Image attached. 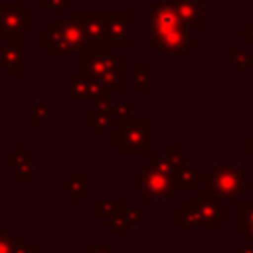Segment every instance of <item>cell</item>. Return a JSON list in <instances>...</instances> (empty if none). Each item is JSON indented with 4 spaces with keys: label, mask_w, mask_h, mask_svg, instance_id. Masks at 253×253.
I'll list each match as a JSON object with an SVG mask.
<instances>
[{
    "label": "cell",
    "mask_w": 253,
    "mask_h": 253,
    "mask_svg": "<svg viewBox=\"0 0 253 253\" xmlns=\"http://www.w3.org/2000/svg\"><path fill=\"white\" fill-rule=\"evenodd\" d=\"M51 117V103L49 101H40L32 107V126L42 128V125Z\"/></svg>",
    "instance_id": "7402d4cb"
},
{
    "label": "cell",
    "mask_w": 253,
    "mask_h": 253,
    "mask_svg": "<svg viewBox=\"0 0 253 253\" xmlns=\"http://www.w3.org/2000/svg\"><path fill=\"white\" fill-rule=\"evenodd\" d=\"M85 125L87 128L95 130V136L103 138L107 130H113L115 126V117L111 111H105V109H99V107H93L85 113Z\"/></svg>",
    "instance_id": "2e32d148"
},
{
    "label": "cell",
    "mask_w": 253,
    "mask_h": 253,
    "mask_svg": "<svg viewBox=\"0 0 253 253\" xmlns=\"http://www.w3.org/2000/svg\"><path fill=\"white\" fill-rule=\"evenodd\" d=\"M174 184L178 192H194L198 184V170L192 164H184L174 172Z\"/></svg>",
    "instance_id": "d6986e66"
},
{
    "label": "cell",
    "mask_w": 253,
    "mask_h": 253,
    "mask_svg": "<svg viewBox=\"0 0 253 253\" xmlns=\"http://www.w3.org/2000/svg\"><path fill=\"white\" fill-rule=\"evenodd\" d=\"M123 211H125V204L119 198L117 200H97L95 202V215L109 229L123 219Z\"/></svg>",
    "instance_id": "5bb4252c"
},
{
    "label": "cell",
    "mask_w": 253,
    "mask_h": 253,
    "mask_svg": "<svg viewBox=\"0 0 253 253\" xmlns=\"http://www.w3.org/2000/svg\"><path fill=\"white\" fill-rule=\"evenodd\" d=\"M239 235L253 241V200H239Z\"/></svg>",
    "instance_id": "ffe728a7"
},
{
    "label": "cell",
    "mask_w": 253,
    "mask_h": 253,
    "mask_svg": "<svg viewBox=\"0 0 253 253\" xmlns=\"http://www.w3.org/2000/svg\"><path fill=\"white\" fill-rule=\"evenodd\" d=\"M123 225L125 227H132V225H138L142 221V211L138 208H126L123 211Z\"/></svg>",
    "instance_id": "83f0119b"
},
{
    "label": "cell",
    "mask_w": 253,
    "mask_h": 253,
    "mask_svg": "<svg viewBox=\"0 0 253 253\" xmlns=\"http://www.w3.org/2000/svg\"><path fill=\"white\" fill-rule=\"evenodd\" d=\"M239 36H241L243 40H247V43H249V45H253V20H251V22H247V26L239 30Z\"/></svg>",
    "instance_id": "4dcf8cb0"
},
{
    "label": "cell",
    "mask_w": 253,
    "mask_h": 253,
    "mask_svg": "<svg viewBox=\"0 0 253 253\" xmlns=\"http://www.w3.org/2000/svg\"><path fill=\"white\" fill-rule=\"evenodd\" d=\"M113 144L121 148L123 156H148L150 154V121L130 119L113 126Z\"/></svg>",
    "instance_id": "8992f818"
},
{
    "label": "cell",
    "mask_w": 253,
    "mask_h": 253,
    "mask_svg": "<svg viewBox=\"0 0 253 253\" xmlns=\"http://www.w3.org/2000/svg\"><path fill=\"white\" fill-rule=\"evenodd\" d=\"M43 10H67V0H42Z\"/></svg>",
    "instance_id": "f546056e"
},
{
    "label": "cell",
    "mask_w": 253,
    "mask_h": 253,
    "mask_svg": "<svg viewBox=\"0 0 253 253\" xmlns=\"http://www.w3.org/2000/svg\"><path fill=\"white\" fill-rule=\"evenodd\" d=\"M32 26V16L20 4H0V38L20 40L24 30Z\"/></svg>",
    "instance_id": "ba28073f"
},
{
    "label": "cell",
    "mask_w": 253,
    "mask_h": 253,
    "mask_svg": "<svg viewBox=\"0 0 253 253\" xmlns=\"http://www.w3.org/2000/svg\"><path fill=\"white\" fill-rule=\"evenodd\" d=\"M24 243L22 235H8V231L0 225V253H16L18 245Z\"/></svg>",
    "instance_id": "603a6c76"
},
{
    "label": "cell",
    "mask_w": 253,
    "mask_h": 253,
    "mask_svg": "<svg viewBox=\"0 0 253 253\" xmlns=\"http://www.w3.org/2000/svg\"><path fill=\"white\" fill-rule=\"evenodd\" d=\"M125 229H126V227L123 225V221H119V223H115V225L111 227V231H113V235H115V237H121Z\"/></svg>",
    "instance_id": "d6a6232c"
},
{
    "label": "cell",
    "mask_w": 253,
    "mask_h": 253,
    "mask_svg": "<svg viewBox=\"0 0 253 253\" xmlns=\"http://www.w3.org/2000/svg\"><path fill=\"white\" fill-rule=\"evenodd\" d=\"M67 99L69 101H87L93 99V79L83 73H71L67 77Z\"/></svg>",
    "instance_id": "9a60e30c"
},
{
    "label": "cell",
    "mask_w": 253,
    "mask_h": 253,
    "mask_svg": "<svg viewBox=\"0 0 253 253\" xmlns=\"http://www.w3.org/2000/svg\"><path fill=\"white\" fill-rule=\"evenodd\" d=\"M239 253H253V241L241 245V247H239Z\"/></svg>",
    "instance_id": "836d02e7"
},
{
    "label": "cell",
    "mask_w": 253,
    "mask_h": 253,
    "mask_svg": "<svg viewBox=\"0 0 253 253\" xmlns=\"http://www.w3.org/2000/svg\"><path fill=\"white\" fill-rule=\"evenodd\" d=\"M245 186H247V180L239 166L217 164L208 174L198 172L196 190H202L204 194L221 202H233L245 192Z\"/></svg>",
    "instance_id": "277c9868"
},
{
    "label": "cell",
    "mask_w": 253,
    "mask_h": 253,
    "mask_svg": "<svg viewBox=\"0 0 253 253\" xmlns=\"http://www.w3.org/2000/svg\"><path fill=\"white\" fill-rule=\"evenodd\" d=\"M6 164L14 166V182L18 184H30L34 180V160L30 154L24 152V148L18 144L14 146L12 154H6Z\"/></svg>",
    "instance_id": "30bf717a"
},
{
    "label": "cell",
    "mask_w": 253,
    "mask_h": 253,
    "mask_svg": "<svg viewBox=\"0 0 253 253\" xmlns=\"http://www.w3.org/2000/svg\"><path fill=\"white\" fill-rule=\"evenodd\" d=\"M192 194V200H186L184 206L176 210L178 227H219L221 221L233 215L229 208L221 206V200H215L202 190H194Z\"/></svg>",
    "instance_id": "3957f363"
},
{
    "label": "cell",
    "mask_w": 253,
    "mask_h": 253,
    "mask_svg": "<svg viewBox=\"0 0 253 253\" xmlns=\"http://www.w3.org/2000/svg\"><path fill=\"white\" fill-rule=\"evenodd\" d=\"M85 253H117L113 245L105 243V245H95V243H89L85 247Z\"/></svg>",
    "instance_id": "f1b7e54d"
},
{
    "label": "cell",
    "mask_w": 253,
    "mask_h": 253,
    "mask_svg": "<svg viewBox=\"0 0 253 253\" xmlns=\"http://www.w3.org/2000/svg\"><path fill=\"white\" fill-rule=\"evenodd\" d=\"M229 59H231V63L239 69L241 75H247V73L253 69V53H249V51L243 49V47L233 45V47L229 49Z\"/></svg>",
    "instance_id": "44dd1931"
},
{
    "label": "cell",
    "mask_w": 253,
    "mask_h": 253,
    "mask_svg": "<svg viewBox=\"0 0 253 253\" xmlns=\"http://www.w3.org/2000/svg\"><path fill=\"white\" fill-rule=\"evenodd\" d=\"M140 200L144 202H174L178 196V188L174 184V174L154 168L150 162L140 164Z\"/></svg>",
    "instance_id": "52a82bcc"
},
{
    "label": "cell",
    "mask_w": 253,
    "mask_h": 253,
    "mask_svg": "<svg viewBox=\"0 0 253 253\" xmlns=\"http://www.w3.org/2000/svg\"><path fill=\"white\" fill-rule=\"evenodd\" d=\"M16 253H43L42 251V245H26V243H22V245H18V249H16Z\"/></svg>",
    "instance_id": "1f68e13d"
},
{
    "label": "cell",
    "mask_w": 253,
    "mask_h": 253,
    "mask_svg": "<svg viewBox=\"0 0 253 253\" xmlns=\"http://www.w3.org/2000/svg\"><path fill=\"white\" fill-rule=\"evenodd\" d=\"M111 111H113L115 123H119V125L132 119V103L130 101H115Z\"/></svg>",
    "instance_id": "cb8c5ba5"
},
{
    "label": "cell",
    "mask_w": 253,
    "mask_h": 253,
    "mask_svg": "<svg viewBox=\"0 0 253 253\" xmlns=\"http://www.w3.org/2000/svg\"><path fill=\"white\" fill-rule=\"evenodd\" d=\"M59 190L65 192L71 202H85L87 200V176L83 172H71L59 184Z\"/></svg>",
    "instance_id": "e0dca14e"
},
{
    "label": "cell",
    "mask_w": 253,
    "mask_h": 253,
    "mask_svg": "<svg viewBox=\"0 0 253 253\" xmlns=\"http://www.w3.org/2000/svg\"><path fill=\"white\" fill-rule=\"evenodd\" d=\"M130 91L148 93L150 91V67L144 63L130 65Z\"/></svg>",
    "instance_id": "ac0fdd59"
},
{
    "label": "cell",
    "mask_w": 253,
    "mask_h": 253,
    "mask_svg": "<svg viewBox=\"0 0 253 253\" xmlns=\"http://www.w3.org/2000/svg\"><path fill=\"white\" fill-rule=\"evenodd\" d=\"M130 12H103L105 20V42L113 47H128L130 40Z\"/></svg>",
    "instance_id": "9c48e42d"
},
{
    "label": "cell",
    "mask_w": 253,
    "mask_h": 253,
    "mask_svg": "<svg viewBox=\"0 0 253 253\" xmlns=\"http://www.w3.org/2000/svg\"><path fill=\"white\" fill-rule=\"evenodd\" d=\"M42 43L49 49L51 55H69L77 53L87 43V36L83 24L75 16V12H71L69 20H53L42 32Z\"/></svg>",
    "instance_id": "5b68a950"
},
{
    "label": "cell",
    "mask_w": 253,
    "mask_h": 253,
    "mask_svg": "<svg viewBox=\"0 0 253 253\" xmlns=\"http://www.w3.org/2000/svg\"><path fill=\"white\" fill-rule=\"evenodd\" d=\"M148 162H150L154 168L166 170V172H170V174H174V172H176L174 164L170 162V158H168L166 154H148Z\"/></svg>",
    "instance_id": "484cf974"
},
{
    "label": "cell",
    "mask_w": 253,
    "mask_h": 253,
    "mask_svg": "<svg viewBox=\"0 0 253 253\" xmlns=\"http://www.w3.org/2000/svg\"><path fill=\"white\" fill-rule=\"evenodd\" d=\"M166 156L170 158V162L174 164V168H180V166H184V164H188L186 162V146L184 144H170L168 148H166Z\"/></svg>",
    "instance_id": "d4e9b609"
},
{
    "label": "cell",
    "mask_w": 253,
    "mask_h": 253,
    "mask_svg": "<svg viewBox=\"0 0 253 253\" xmlns=\"http://www.w3.org/2000/svg\"><path fill=\"white\" fill-rule=\"evenodd\" d=\"M113 103H115V91H111V89H103V91L95 97V107H99V109L111 111V109H113ZM111 113H113V111H111Z\"/></svg>",
    "instance_id": "4316f807"
},
{
    "label": "cell",
    "mask_w": 253,
    "mask_h": 253,
    "mask_svg": "<svg viewBox=\"0 0 253 253\" xmlns=\"http://www.w3.org/2000/svg\"><path fill=\"white\" fill-rule=\"evenodd\" d=\"M0 65L10 75H20L24 71V55H22V42L8 40L6 45L0 47Z\"/></svg>",
    "instance_id": "7c38bea8"
},
{
    "label": "cell",
    "mask_w": 253,
    "mask_h": 253,
    "mask_svg": "<svg viewBox=\"0 0 253 253\" xmlns=\"http://www.w3.org/2000/svg\"><path fill=\"white\" fill-rule=\"evenodd\" d=\"M172 4V8L178 12L182 22L190 26L192 30H202L204 20H202V0H166Z\"/></svg>",
    "instance_id": "8fae6325"
},
{
    "label": "cell",
    "mask_w": 253,
    "mask_h": 253,
    "mask_svg": "<svg viewBox=\"0 0 253 253\" xmlns=\"http://www.w3.org/2000/svg\"><path fill=\"white\" fill-rule=\"evenodd\" d=\"M115 47L109 42H95L85 43L77 51V71L97 79L103 87L121 93L123 91V57L115 55Z\"/></svg>",
    "instance_id": "7a4b0ae2"
},
{
    "label": "cell",
    "mask_w": 253,
    "mask_h": 253,
    "mask_svg": "<svg viewBox=\"0 0 253 253\" xmlns=\"http://www.w3.org/2000/svg\"><path fill=\"white\" fill-rule=\"evenodd\" d=\"M247 154H249V156H253V136H249V138H247Z\"/></svg>",
    "instance_id": "e575fe53"
},
{
    "label": "cell",
    "mask_w": 253,
    "mask_h": 253,
    "mask_svg": "<svg viewBox=\"0 0 253 253\" xmlns=\"http://www.w3.org/2000/svg\"><path fill=\"white\" fill-rule=\"evenodd\" d=\"M75 16L83 24V30H85V36H87V43L105 42V20H103V12H75Z\"/></svg>",
    "instance_id": "4fadbf2b"
},
{
    "label": "cell",
    "mask_w": 253,
    "mask_h": 253,
    "mask_svg": "<svg viewBox=\"0 0 253 253\" xmlns=\"http://www.w3.org/2000/svg\"><path fill=\"white\" fill-rule=\"evenodd\" d=\"M148 43L164 55H182L194 45V34L172 4L154 2L148 8Z\"/></svg>",
    "instance_id": "6da1fadb"
}]
</instances>
